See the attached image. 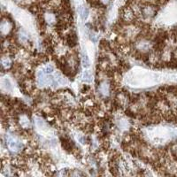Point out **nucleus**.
Returning a JSON list of instances; mask_svg holds the SVG:
<instances>
[{
  "mask_svg": "<svg viewBox=\"0 0 177 177\" xmlns=\"http://www.w3.org/2000/svg\"><path fill=\"white\" fill-rule=\"evenodd\" d=\"M66 43L68 44L69 47L73 48L76 45V43H77V37H76V34L75 32L69 34L67 37H66Z\"/></svg>",
  "mask_w": 177,
  "mask_h": 177,
  "instance_id": "obj_1",
  "label": "nucleus"
},
{
  "mask_svg": "<svg viewBox=\"0 0 177 177\" xmlns=\"http://www.w3.org/2000/svg\"><path fill=\"white\" fill-rule=\"evenodd\" d=\"M91 77H92V75H91V74H90V71H85V72L83 73L82 78H83L84 81H91Z\"/></svg>",
  "mask_w": 177,
  "mask_h": 177,
  "instance_id": "obj_4",
  "label": "nucleus"
},
{
  "mask_svg": "<svg viewBox=\"0 0 177 177\" xmlns=\"http://www.w3.org/2000/svg\"><path fill=\"white\" fill-rule=\"evenodd\" d=\"M79 13H80V16L82 20H87L88 16H89V9L87 7H84V6H80L79 7Z\"/></svg>",
  "mask_w": 177,
  "mask_h": 177,
  "instance_id": "obj_2",
  "label": "nucleus"
},
{
  "mask_svg": "<svg viewBox=\"0 0 177 177\" xmlns=\"http://www.w3.org/2000/svg\"><path fill=\"white\" fill-rule=\"evenodd\" d=\"M53 66H47L46 67H45V69H44V71H45V73H47V74H50V73H52L53 72Z\"/></svg>",
  "mask_w": 177,
  "mask_h": 177,
  "instance_id": "obj_5",
  "label": "nucleus"
},
{
  "mask_svg": "<svg viewBox=\"0 0 177 177\" xmlns=\"http://www.w3.org/2000/svg\"><path fill=\"white\" fill-rule=\"evenodd\" d=\"M81 62H82V65L85 68H88L90 66V59H89V57L86 53H84L82 55V59H81Z\"/></svg>",
  "mask_w": 177,
  "mask_h": 177,
  "instance_id": "obj_3",
  "label": "nucleus"
}]
</instances>
